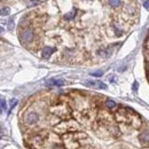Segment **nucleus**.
I'll list each match as a JSON object with an SVG mask.
<instances>
[{"label":"nucleus","mask_w":149,"mask_h":149,"mask_svg":"<svg viewBox=\"0 0 149 149\" xmlns=\"http://www.w3.org/2000/svg\"><path fill=\"white\" fill-rule=\"evenodd\" d=\"M51 112L55 117L61 118V119H69L70 116H71V109H70V107L68 106V103L62 102V101L54 104L51 108Z\"/></svg>","instance_id":"1"},{"label":"nucleus","mask_w":149,"mask_h":149,"mask_svg":"<svg viewBox=\"0 0 149 149\" xmlns=\"http://www.w3.org/2000/svg\"><path fill=\"white\" fill-rule=\"evenodd\" d=\"M79 130V124L74 120V119H64L63 122L58 123L55 126V131L57 133L64 134V133H69V132H77Z\"/></svg>","instance_id":"2"},{"label":"nucleus","mask_w":149,"mask_h":149,"mask_svg":"<svg viewBox=\"0 0 149 149\" xmlns=\"http://www.w3.org/2000/svg\"><path fill=\"white\" fill-rule=\"evenodd\" d=\"M63 142L67 149H77L80 143L79 141L76 139L74 132H69V133H64L63 134Z\"/></svg>","instance_id":"3"},{"label":"nucleus","mask_w":149,"mask_h":149,"mask_svg":"<svg viewBox=\"0 0 149 149\" xmlns=\"http://www.w3.org/2000/svg\"><path fill=\"white\" fill-rule=\"evenodd\" d=\"M19 41H21L23 45H29V44H31V42L33 41L35 33H33V31H32L31 29L25 28V29H23V30L19 32Z\"/></svg>","instance_id":"4"},{"label":"nucleus","mask_w":149,"mask_h":149,"mask_svg":"<svg viewBox=\"0 0 149 149\" xmlns=\"http://www.w3.org/2000/svg\"><path fill=\"white\" fill-rule=\"evenodd\" d=\"M23 120L26 125H35L37 124L38 120H39V115L36 111H28L24 113V117H23Z\"/></svg>","instance_id":"5"},{"label":"nucleus","mask_w":149,"mask_h":149,"mask_svg":"<svg viewBox=\"0 0 149 149\" xmlns=\"http://www.w3.org/2000/svg\"><path fill=\"white\" fill-rule=\"evenodd\" d=\"M84 84L87 87H93V88H99V90H106L107 88V85L100 80H87Z\"/></svg>","instance_id":"6"},{"label":"nucleus","mask_w":149,"mask_h":149,"mask_svg":"<svg viewBox=\"0 0 149 149\" xmlns=\"http://www.w3.org/2000/svg\"><path fill=\"white\" fill-rule=\"evenodd\" d=\"M64 84H65V81L63 79H57V78H53V79H49L48 81H46V85L49 87H60V86H63Z\"/></svg>","instance_id":"7"},{"label":"nucleus","mask_w":149,"mask_h":149,"mask_svg":"<svg viewBox=\"0 0 149 149\" xmlns=\"http://www.w3.org/2000/svg\"><path fill=\"white\" fill-rule=\"evenodd\" d=\"M131 125H132L134 129H140V127L142 126V119L140 118V116H139L138 113H135V115L132 116Z\"/></svg>","instance_id":"8"},{"label":"nucleus","mask_w":149,"mask_h":149,"mask_svg":"<svg viewBox=\"0 0 149 149\" xmlns=\"http://www.w3.org/2000/svg\"><path fill=\"white\" fill-rule=\"evenodd\" d=\"M54 52H55V48L49 47V46H46V47H44V48H42L41 55H42V57H44V58H49Z\"/></svg>","instance_id":"9"},{"label":"nucleus","mask_w":149,"mask_h":149,"mask_svg":"<svg viewBox=\"0 0 149 149\" xmlns=\"http://www.w3.org/2000/svg\"><path fill=\"white\" fill-rule=\"evenodd\" d=\"M139 140H140V142H141L142 145H145V146L149 145V130L142 132V133L139 135Z\"/></svg>","instance_id":"10"},{"label":"nucleus","mask_w":149,"mask_h":149,"mask_svg":"<svg viewBox=\"0 0 149 149\" xmlns=\"http://www.w3.org/2000/svg\"><path fill=\"white\" fill-rule=\"evenodd\" d=\"M108 3L112 8H118L122 5V0H108Z\"/></svg>","instance_id":"11"},{"label":"nucleus","mask_w":149,"mask_h":149,"mask_svg":"<svg viewBox=\"0 0 149 149\" xmlns=\"http://www.w3.org/2000/svg\"><path fill=\"white\" fill-rule=\"evenodd\" d=\"M76 13H77V9H72V12H69L68 14H65L64 15V19H68V21H70V19H74V16H76Z\"/></svg>","instance_id":"12"},{"label":"nucleus","mask_w":149,"mask_h":149,"mask_svg":"<svg viewBox=\"0 0 149 149\" xmlns=\"http://www.w3.org/2000/svg\"><path fill=\"white\" fill-rule=\"evenodd\" d=\"M104 104H106V107H107L108 109H115V108L117 107V103H116L115 101H112V100H107Z\"/></svg>","instance_id":"13"},{"label":"nucleus","mask_w":149,"mask_h":149,"mask_svg":"<svg viewBox=\"0 0 149 149\" xmlns=\"http://www.w3.org/2000/svg\"><path fill=\"white\" fill-rule=\"evenodd\" d=\"M10 14V8L9 7H3L2 9H0V15L1 16H7Z\"/></svg>","instance_id":"14"},{"label":"nucleus","mask_w":149,"mask_h":149,"mask_svg":"<svg viewBox=\"0 0 149 149\" xmlns=\"http://www.w3.org/2000/svg\"><path fill=\"white\" fill-rule=\"evenodd\" d=\"M14 29V19H10L8 21V30H13Z\"/></svg>","instance_id":"15"},{"label":"nucleus","mask_w":149,"mask_h":149,"mask_svg":"<svg viewBox=\"0 0 149 149\" xmlns=\"http://www.w3.org/2000/svg\"><path fill=\"white\" fill-rule=\"evenodd\" d=\"M9 104H10V109H13V108H14V107L17 104V100H16V99H12Z\"/></svg>","instance_id":"16"},{"label":"nucleus","mask_w":149,"mask_h":149,"mask_svg":"<svg viewBox=\"0 0 149 149\" xmlns=\"http://www.w3.org/2000/svg\"><path fill=\"white\" fill-rule=\"evenodd\" d=\"M91 74L94 76V77H101V76L103 74V71H101V70H100V71H95V72H92Z\"/></svg>","instance_id":"17"},{"label":"nucleus","mask_w":149,"mask_h":149,"mask_svg":"<svg viewBox=\"0 0 149 149\" xmlns=\"http://www.w3.org/2000/svg\"><path fill=\"white\" fill-rule=\"evenodd\" d=\"M0 106L2 107V109H6V108H7V106H6V101L2 100V99H0Z\"/></svg>","instance_id":"18"},{"label":"nucleus","mask_w":149,"mask_h":149,"mask_svg":"<svg viewBox=\"0 0 149 149\" xmlns=\"http://www.w3.org/2000/svg\"><path fill=\"white\" fill-rule=\"evenodd\" d=\"M143 6H145V8H146L147 10H149V1H146V2L143 3Z\"/></svg>","instance_id":"19"},{"label":"nucleus","mask_w":149,"mask_h":149,"mask_svg":"<svg viewBox=\"0 0 149 149\" xmlns=\"http://www.w3.org/2000/svg\"><path fill=\"white\" fill-rule=\"evenodd\" d=\"M133 90H134V91L138 90V83H134V84H133Z\"/></svg>","instance_id":"20"},{"label":"nucleus","mask_w":149,"mask_h":149,"mask_svg":"<svg viewBox=\"0 0 149 149\" xmlns=\"http://www.w3.org/2000/svg\"><path fill=\"white\" fill-rule=\"evenodd\" d=\"M1 32H3V29H2L1 26H0V33H1Z\"/></svg>","instance_id":"21"},{"label":"nucleus","mask_w":149,"mask_h":149,"mask_svg":"<svg viewBox=\"0 0 149 149\" xmlns=\"http://www.w3.org/2000/svg\"><path fill=\"white\" fill-rule=\"evenodd\" d=\"M1 112H2V107L0 106V113H1Z\"/></svg>","instance_id":"22"},{"label":"nucleus","mask_w":149,"mask_h":149,"mask_svg":"<svg viewBox=\"0 0 149 149\" xmlns=\"http://www.w3.org/2000/svg\"><path fill=\"white\" fill-rule=\"evenodd\" d=\"M0 133H1V129H0Z\"/></svg>","instance_id":"23"}]
</instances>
